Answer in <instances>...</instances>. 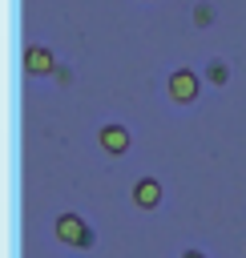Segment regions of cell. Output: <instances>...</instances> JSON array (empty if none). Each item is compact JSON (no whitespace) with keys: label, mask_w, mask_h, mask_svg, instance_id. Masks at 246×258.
<instances>
[{"label":"cell","mask_w":246,"mask_h":258,"mask_svg":"<svg viewBox=\"0 0 246 258\" xmlns=\"http://www.w3.org/2000/svg\"><path fill=\"white\" fill-rule=\"evenodd\" d=\"M202 77H206L210 85H226V81H230V64H226L222 56H210L206 69H202Z\"/></svg>","instance_id":"cell-7"},{"label":"cell","mask_w":246,"mask_h":258,"mask_svg":"<svg viewBox=\"0 0 246 258\" xmlns=\"http://www.w3.org/2000/svg\"><path fill=\"white\" fill-rule=\"evenodd\" d=\"M181 258H206V254H202V250H194V246H190V250H181Z\"/></svg>","instance_id":"cell-9"},{"label":"cell","mask_w":246,"mask_h":258,"mask_svg":"<svg viewBox=\"0 0 246 258\" xmlns=\"http://www.w3.org/2000/svg\"><path fill=\"white\" fill-rule=\"evenodd\" d=\"M52 230H56V238H60L65 246H73V250H89V246L97 242L93 226H89L81 214H73V210H65V214L52 222Z\"/></svg>","instance_id":"cell-1"},{"label":"cell","mask_w":246,"mask_h":258,"mask_svg":"<svg viewBox=\"0 0 246 258\" xmlns=\"http://www.w3.org/2000/svg\"><path fill=\"white\" fill-rule=\"evenodd\" d=\"M165 93H169L173 105H194L198 93H202V77H198L194 69H173V73L165 77Z\"/></svg>","instance_id":"cell-2"},{"label":"cell","mask_w":246,"mask_h":258,"mask_svg":"<svg viewBox=\"0 0 246 258\" xmlns=\"http://www.w3.org/2000/svg\"><path fill=\"white\" fill-rule=\"evenodd\" d=\"M161 198H165V189H161V181H157V177H149V173H145V177H137V181H133V206H137V210H157V206H161Z\"/></svg>","instance_id":"cell-5"},{"label":"cell","mask_w":246,"mask_h":258,"mask_svg":"<svg viewBox=\"0 0 246 258\" xmlns=\"http://www.w3.org/2000/svg\"><path fill=\"white\" fill-rule=\"evenodd\" d=\"M97 145H101L109 157H121V153L133 145V133H129V125H121V121H105V125L97 129Z\"/></svg>","instance_id":"cell-3"},{"label":"cell","mask_w":246,"mask_h":258,"mask_svg":"<svg viewBox=\"0 0 246 258\" xmlns=\"http://www.w3.org/2000/svg\"><path fill=\"white\" fill-rule=\"evenodd\" d=\"M190 20H194V28H210V24L218 20V8H214L210 0H198V4L190 8Z\"/></svg>","instance_id":"cell-6"},{"label":"cell","mask_w":246,"mask_h":258,"mask_svg":"<svg viewBox=\"0 0 246 258\" xmlns=\"http://www.w3.org/2000/svg\"><path fill=\"white\" fill-rule=\"evenodd\" d=\"M56 56H52V48H44V44H28L24 48V69H28V77H52L56 73Z\"/></svg>","instance_id":"cell-4"},{"label":"cell","mask_w":246,"mask_h":258,"mask_svg":"<svg viewBox=\"0 0 246 258\" xmlns=\"http://www.w3.org/2000/svg\"><path fill=\"white\" fill-rule=\"evenodd\" d=\"M52 77H56V81H60V85H69V81H73V69H69V64H65V60H60V64H56V73H52Z\"/></svg>","instance_id":"cell-8"}]
</instances>
